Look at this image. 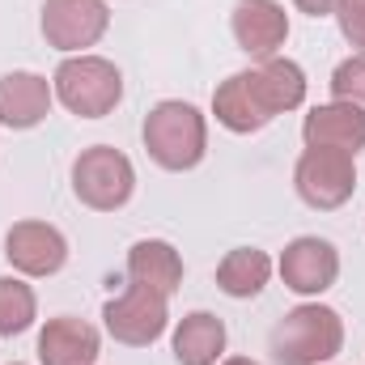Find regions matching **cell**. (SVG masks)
<instances>
[{
	"instance_id": "6da1fadb",
	"label": "cell",
	"mask_w": 365,
	"mask_h": 365,
	"mask_svg": "<svg viewBox=\"0 0 365 365\" xmlns=\"http://www.w3.org/2000/svg\"><path fill=\"white\" fill-rule=\"evenodd\" d=\"M145 149L149 158L170 170V175H187L204 162L208 153V119L200 115V106L182 102V98H166L145 115Z\"/></svg>"
},
{
	"instance_id": "7a4b0ae2",
	"label": "cell",
	"mask_w": 365,
	"mask_h": 365,
	"mask_svg": "<svg viewBox=\"0 0 365 365\" xmlns=\"http://www.w3.org/2000/svg\"><path fill=\"white\" fill-rule=\"evenodd\" d=\"M344 349V319L323 302L293 306L272 327L276 365H331Z\"/></svg>"
},
{
	"instance_id": "3957f363",
	"label": "cell",
	"mask_w": 365,
	"mask_h": 365,
	"mask_svg": "<svg viewBox=\"0 0 365 365\" xmlns=\"http://www.w3.org/2000/svg\"><path fill=\"white\" fill-rule=\"evenodd\" d=\"M56 102L73 110L77 119H106L123 102V73L102 56H64V64L51 77Z\"/></svg>"
},
{
	"instance_id": "277c9868",
	"label": "cell",
	"mask_w": 365,
	"mask_h": 365,
	"mask_svg": "<svg viewBox=\"0 0 365 365\" xmlns=\"http://www.w3.org/2000/svg\"><path fill=\"white\" fill-rule=\"evenodd\" d=\"M136 191V166L115 145H90L73 162V195L93 212H119Z\"/></svg>"
},
{
	"instance_id": "5b68a950",
	"label": "cell",
	"mask_w": 365,
	"mask_h": 365,
	"mask_svg": "<svg viewBox=\"0 0 365 365\" xmlns=\"http://www.w3.org/2000/svg\"><path fill=\"white\" fill-rule=\"evenodd\" d=\"M293 191L314 212L344 208L357 191V158L340 149H306L293 166Z\"/></svg>"
},
{
	"instance_id": "8992f818",
	"label": "cell",
	"mask_w": 365,
	"mask_h": 365,
	"mask_svg": "<svg viewBox=\"0 0 365 365\" xmlns=\"http://www.w3.org/2000/svg\"><path fill=\"white\" fill-rule=\"evenodd\" d=\"M170 297L153 293V289H140V284H128L119 297H110L102 306V323H106V336L115 344H128V349H149L166 336L170 327Z\"/></svg>"
},
{
	"instance_id": "52a82bcc",
	"label": "cell",
	"mask_w": 365,
	"mask_h": 365,
	"mask_svg": "<svg viewBox=\"0 0 365 365\" xmlns=\"http://www.w3.org/2000/svg\"><path fill=\"white\" fill-rule=\"evenodd\" d=\"M38 30H43L47 47H56L64 56H86L110 30V9H106V0H43Z\"/></svg>"
},
{
	"instance_id": "ba28073f",
	"label": "cell",
	"mask_w": 365,
	"mask_h": 365,
	"mask_svg": "<svg viewBox=\"0 0 365 365\" xmlns=\"http://www.w3.org/2000/svg\"><path fill=\"white\" fill-rule=\"evenodd\" d=\"M276 272H280L289 293H297V297H323L340 280V251L327 238H319V234H302V238H293L280 251Z\"/></svg>"
},
{
	"instance_id": "9c48e42d",
	"label": "cell",
	"mask_w": 365,
	"mask_h": 365,
	"mask_svg": "<svg viewBox=\"0 0 365 365\" xmlns=\"http://www.w3.org/2000/svg\"><path fill=\"white\" fill-rule=\"evenodd\" d=\"M4 259L17 276H56L68 264V238L51 221H17L4 234Z\"/></svg>"
},
{
	"instance_id": "30bf717a",
	"label": "cell",
	"mask_w": 365,
	"mask_h": 365,
	"mask_svg": "<svg viewBox=\"0 0 365 365\" xmlns=\"http://www.w3.org/2000/svg\"><path fill=\"white\" fill-rule=\"evenodd\" d=\"M230 34L251 60H272L289 38V13L280 0H238L230 13Z\"/></svg>"
},
{
	"instance_id": "8fae6325",
	"label": "cell",
	"mask_w": 365,
	"mask_h": 365,
	"mask_svg": "<svg viewBox=\"0 0 365 365\" xmlns=\"http://www.w3.org/2000/svg\"><path fill=\"white\" fill-rule=\"evenodd\" d=\"M51 102H56L51 81L38 77V73H30V68H17V73H4L0 77V123L9 132L38 128L51 115Z\"/></svg>"
},
{
	"instance_id": "7c38bea8",
	"label": "cell",
	"mask_w": 365,
	"mask_h": 365,
	"mask_svg": "<svg viewBox=\"0 0 365 365\" xmlns=\"http://www.w3.org/2000/svg\"><path fill=\"white\" fill-rule=\"evenodd\" d=\"M102 353L98 327L77 314H56L38 331V365H93Z\"/></svg>"
},
{
	"instance_id": "4fadbf2b",
	"label": "cell",
	"mask_w": 365,
	"mask_h": 365,
	"mask_svg": "<svg viewBox=\"0 0 365 365\" xmlns=\"http://www.w3.org/2000/svg\"><path fill=\"white\" fill-rule=\"evenodd\" d=\"M302 140L306 149H340L357 158L365 149V115L344 102H323L302 119Z\"/></svg>"
},
{
	"instance_id": "5bb4252c",
	"label": "cell",
	"mask_w": 365,
	"mask_h": 365,
	"mask_svg": "<svg viewBox=\"0 0 365 365\" xmlns=\"http://www.w3.org/2000/svg\"><path fill=\"white\" fill-rule=\"evenodd\" d=\"M247 73V86L255 93V102L268 110V115H289L306 102V73L297 60H284V56H272V60H259L255 68H242Z\"/></svg>"
},
{
	"instance_id": "9a60e30c",
	"label": "cell",
	"mask_w": 365,
	"mask_h": 365,
	"mask_svg": "<svg viewBox=\"0 0 365 365\" xmlns=\"http://www.w3.org/2000/svg\"><path fill=\"white\" fill-rule=\"evenodd\" d=\"M128 284L153 289L162 297H175L182 284V255L166 238H140L128 251Z\"/></svg>"
},
{
	"instance_id": "2e32d148",
	"label": "cell",
	"mask_w": 365,
	"mask_h": 365,
	"mask_svg": "<svg viewBox=\"0 0 365 365\" xmlns=\"http://www.w3.org/2000/svg\"><path fill=\"white\" fill-rule=\"evenodd\" d=\"M225 344H230V331L212 310L182 314L179 327H175V340H170L179 365H217L225 357Z\"/></svg>"
},
{
	"instance_id": "e0dca14e",
	"label": "cell",
	"mask_w": 365,
	"mask_h": 365,
	"mask_svg": "<svg viewBox=\"0 0 365 365\" xmlns=\"http://www.w3.org/2000/svg\"><path fill=\"white\" fill-rule=\"evenodd\" d=\"M212 115L234 136H255V132H264L272 123V115L255 102V93L247 86V73H230L217 86V93H212Z\"/></svg>"
},
{
	"instance_id": "ac0fdd59",
	"label": "cell",
	"mask_w": 365,
	"mask_h": 365,
	"mask_svg": "<svg viewBox=\"0 0 365 365\" xmlns=\"http://www.w3.org/2000/svg\"><path fill=\"white\" fill-rule=\"evenodd\" d=\"M272 272H276V264L268 251H259V247H234L217 264V289L225 297H234V302H251V297H259L268 289Z\"/></svg>"
},
{
	"instance_id": "d6986e66",
	"label": "cell",
	"mask_w": 365,
	"mask_h": 365,
	"mask_svg": "<svg viewBox=\"0 0 365 365\" xmlns=\"http://www.w3.org/2000/svg\"><path fill=\"white\" fill-rule=\"evenodd\" d=\"M38 319V297L26 276H0V336H21Z\"/></svg>"
},
{
	"instance_id": "ffe728a7",
	"label": "cell",
	"mask_w": 365,
	"mask_h": 365,
	"mask_svg": "<svg viewBox=\"0 0 365 365\" xmlns=\"http://www.w3.org/2000/svg\"><path fill=\"white\" fill-rule=\"evenodd\" d=\"M331 102L357 106L365 115V56H349V60L336 64V73H331Z\"/></svg>"
},
{
	"instance_id": "44dd1931",
	"label": "cell",
	"mask_w": 365,
	"mask_h": 365,
	"mask_svg": "<svg viewBox=\"0 0 365 365\" xmlns=\"http://www.w3.org/2000/svg\"><path fill=\"white\" fill-rule=\"evenodd\" d=\"M331 17L340 21L344 43H349V47H357V56H365V0H340Z\"/></svg>"
},
{
	"instance_id": "7402d4cb",
	"label": "cell",
	"mask_w": 365,
	"mask_h": 365,
	"mask_svg": "<svg viewBox=\"0 0 365 365\" xmlns=\"http://www.w3.org/2000/svg\"><path fill=\"white\" fill-rule=\"evenodd\" d=\"M293 4H297V13H306V17H331L340 0H293Z\"/></svg>"
},
{
	"instance_id": "603a6c76",
	"label": "cell",
	"mask_w": 365,
	"mask_h": 365,
	"mask_svg": "<svg viewBox=\"0 0 365 365\" xmlns=\"http://www.w3.org/2000/svg\"><path fill=\"white\" fill-rule=\"evenodd\" d=\"M217 365H259V361H251V357H221Z\"/></svg>"
},
{
	"instance_id": "cb8c5ba5",
	"label": "cell",
	"mask_w": 365,
	"mask_h": 365,
	"mask_svg": "<svg viewBox=\"0 0 365 365\" xmlns=\"http://www.w3.org/2000/svg\"><path fill=\"white\" fill-rule=\"evenodd\" d=\"M13 365H21V361H13Z\"/></svg>"
}]
</instances>
